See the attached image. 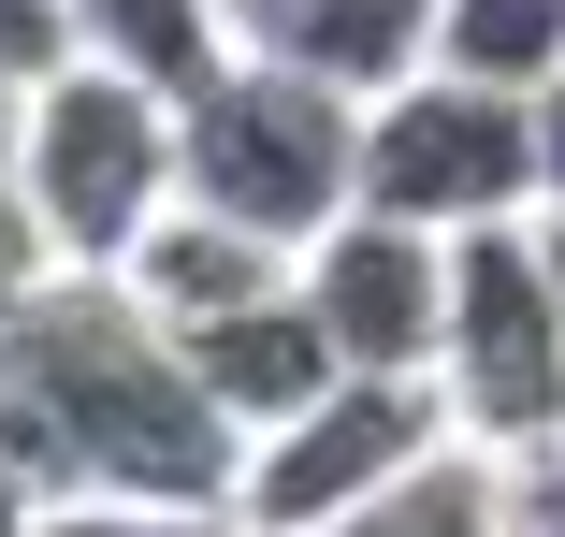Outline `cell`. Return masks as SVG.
I'll list each match as a JSON object with an SVG mask.
<instances>
[{
  "instance_id": "6da1fadb",
  "label": "cell",
  "mask_w": 565,
  "mask_h": 537,
  "mask_svg": "<svg viewBox=\"0 0 565 537\" xmlns=\"http://www.w3.org/2000/svg\"><path fill=\"white\" fill-rule=\"evenodd\" d=\"M0 436L58 508H233L247 436L117 262H44L0 305Z\"/></svg>"
},
{
  "instance_id": "7a4b0ae2",
  "label": "cell",
  "mask_w": 565,
  "mask_h": 537,
  "mask_svg": "<svg viewBox=\"0 0 565 537\" xmlns=\"http://www.w3.org/2000/svg\"><path fill=\"white\" fill-rule=\"evenodd\" d=\"M174 146H189V189L262 219L276 248H305L319 219L363 203V87H333L276 44H233L189 102H174Z\"/></svg>"
},
{
  "instance_id": "3957f363",
  "label": "cell",
  "mask_w": 565,
  "mask_h": 537,
  "mask_svg": "<svg viewBox=\"0 0 565 537\" xmlns=\"http://www.w3.org/2000/svg\"><path fill=\"white\" fill-rule=\"evenodd\" d=\"M15 189L58 262H131V233L189 189V146H174V87L117 73V59H58L30 73V117H15Z\"/></svg>"
},
{
  "instance_id": "277c9868",
  "label": "cell",
  "mask_w": 565,
  "mask_h": 537,
  "mask_svg": "<svg viewBox=\"0 0 565 537\" xmlns=\"http://www.w3.org/2000/svg\"><path fill=\"white\" fill-rule=\"evenodd\" d=\"M363 203L420 233H493V219H536V87H493V73H392L363 102Z\"/></svg>"
},
{
  "instance_id": "5b68a950",
  "label": "cell",
  "mask_w": 565,
  "mask_h": 537,
  "mask_svg": "<svg viewBox=\"0 0 565 537\" xmlns=\"http://www.w3.org/2000/svg\"><path fill=\"white\" fill-rule=\"evenodd\" d=\"M435 392H449V421H465V436H493V451L565 436V291H551L536 219L449 233V335H435Z\"/></svg>"
},
{
  "instance_id": "8992f818",
  "label": "cell",
  "mask_w": 565,
  "mask_h": 537,
  "mask_svg": "<svg viewBox=\"0 0 565 537\" xmlns=\"http://www.w3.org/2000/svg\"><path fill=\"white\" fill-rule=\"evenodd\" d=\"M449 421L435 378H333L319 407H290L276 436H247V480H233V523H363L392 494V465Z\"/></svg>"
},
{
  "instance_id": "52a82bcc",
  "label": "cell",
  "mask_w": 565,
  "mask_h": 537,
  "mask_svg": "<svg viewBox=\"0 0 565 537\" xmlns=\"http://www.w3.org/2000/svg\"><path fill=\"white\" fill-rule=\"evenodd\" d=\"M305 305L333 364L363 378H435V335H449V233L392 219V203H349V219L305 233Z\"/></svg>"
},
{
  "instance_id": "ba28073f",
  "label": "cell",
  "mask_w": 565,
  "mask_h": 537,
  "mask_svg": "<svg viewBox=\"0 0 565 537\" xmlns=\"http://www.w3.org/2000/svg\"><path fill=\"white\" fill-rule=\"evenodd\" d=\"M174 349H189V378L217 392V421H233V436H276L290 407H319L333 378H349V364H333V335H319V305H305V262H290L276 291H247V305L189 319Z\"/></svg>"
},
{
  "instance_id": "9c48e42d",
  "label": "cell",
  "mask_w": 565,
  "mask_h": 537,
  "mask_svg": "<svg viewBox=\"0 0 565 537\" xmlns=\"http://www.w3.org/2000/svg\"><path fill=\"white\" fill-rule=\"evenodd\" d=\"M290 262H305V248H276L262 219H233V203H203V189H174L160 219L131 233V262H117V276H131V291H146V305L174 319V335H189V319H217V305H247V291H276Z\"/></svg>"
},
{
  "instance_id": "30bf717a",
  "label": "cell",
  "mask_w": 565,
  "mask_h": 537,
  "mask_svg": "<svg viewBox=\"0 0 565 537\" xmlns=\"http://www.w3.org/2000/svg\"><path fill=\"white\" fill-rule=\"evenodd\" d=\"M276 59H305V73H333V87H392V73H420L435 59V0H290V15L262 30Z\"/></svg>"
},
{
  "instance_id": "8fae6325",
  "label": "cell",
  "mask_w": 565,
  "mask_h": 537,
  "mask_svg": "<svg viewBox=\"0 0 565 537\" xmlns=\"http://www.w3.org/2000/svg\"><path fill=\"white\" fill-rule=\"evenodd\" d=\"M73 44L87 59H117V73H146V87H203L217 59H233L247 30H233V0H73Z\"/></svg>"
},
{
  "instance_id": "7c38bea8",
  "label": "cell",
  "mask_w": 565,
  "mask_h": 537,
  "mask_svg": "<svg viewBox=\"0 0 565 537\" xmlns=\"http://www.w3.org/2000/svg\"><path fill=\"white\" fill-rule=\"evenodd\" d=\"M435 59L493 73V87H551L565 73V0H435Z\"/></svg>"
},
{
  "instance_id": "4fadbf2b",
  "label": "cell",
  "mask_w": 565,
  "mask_h": 537,
  "mask_svg": "<svg viewBox=\"0 0 565 537\" xmlns=\"http://www.w3.org/2000/svg\"><path fill=\"white\" fill-rule=\"evenodd\" d=\"M73 59V0H0V87H30Z\"/></svg>"
},
{
  "instance_id": "5bb4252c",
  "label": "cell",
  "mask_w": 565,
  "mask_h": 537,
  "mask_svg": "<svg viewBox=\"0 0 565 537\" xmlns=\"http://www.w3.org/2000/svg\"><path fill=\"white\" fill-rule=\"evenodd\" d=\"M44 262H58V248H44V219H30V189L0 175V305H15V291H30Z\"/></svg>"
},
{
  "instance_id": "9a60e30c",
  "label": "cell",
  "mask_w": 565,
  "mask_h": 537,
  "mask_svg": "<svg viewBox=\"0 0 565 537\" xmlns=\"http://www.w3.org/2000/svg\"><path fill=\"white\" fill-rule=\"evenodd\" d=\"M536 203H565V73L536 87Z\"/></svg>"
},
{
  "instance_id": "2e32d148",
  "label": "cell",
  "mask_w": 565,
  "mask_h": 537,
  "mask_svg": "<svg viewBox=\"0 0 565 537\" xmlns=\"http://www.w3.org/2000/svg\"><path fill=\"white\" fill-rule=\"evenodd\" d=\"M536 248H551V291H565V203H536Z\"/></svg>"
},
{
  "instance_id": "e0dca14e",
  "label": "cell",
  "mask_w": 565,
  "mask_h": 537,
  "mask_svg": "<svg viewBox=\"0 0 565 537\" xmlns=\"http://www.w3.org/2000/svg\"><path fill=\"white\" fill-rule=\"evenodd\" d=\"M15 117H30V87H0V175H15Z\"/></svg>"
},
{
  "instance_id": "ac0fdd59",
  "label": "cell",
  "mask_w": 565,
  "mask_h": 537,
  "mask_svg": "<svg viewBox=\"0 0 565 537\" xmlns=\"http://www.w3.org/2000/svg\"><path fill=\"white\" fill-rule=\"evenodd\" d=\"M276 15H290V0H233V30H247V44H262V30H276Z\"/></svg>"
}]
</instances>
